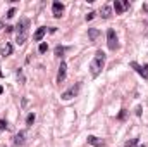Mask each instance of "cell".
<instances>
[{
  "instance_id": "obj_1",
  "label": "cell",
  "mask_w": 148,
  "mask_h": 147,
  "mask_svg": "<svg viewBox=\"0 0 148 147\" xmlns=\"http://www.w3.org/2000/svg\"><path fill=\"white\" fill-rule=\"evenodd\" d=\"M29 35V19L28 17H21L17 26H16V42L17 45H24Z\"/></svg>"
},
{
  "instance_id": "obj_2",
  "label": "cell",
  "mask_w": 148,
  "mask_h": 147,
  "mask_svg": "<svg viewBox=\"0 0 148 147\" xmlns=\"http://www.w3.org/2000/svg\"><path fill=\"white\" fill-rule=\"evenodd\" d=\"M103 66H105V54L102 50H97V54H95V57H93V61L90 64V73H91V76L97 78L98 74L102 73Z\"/></svg>"
},
{
  "instance_id": "obj_3",
  "label": "cell",
  "mask_w": 148,
  "mask_h": 147,
  "mask_svg": "<svg viewBox=\"0 0 148 147\" xmlns=\"http://www.w3.org/2000/svg\"><path fill=\"white\" fill-rule=\"evenodd\" d=\"M79 88H81V83H76V85H73L69 90H66V92L60 95V99H62V101H71L73 97H76V95H77Z\"/></svg>"
},
{
  "instance_id": "obj_4",
  "label": "cell",
  "mask_w": 148,
  "mask_h": 147,
  "mask_svg": "<svg viewBox=\"0 0 148 147\" xmlns=\"http://www.w3.org/2000/svg\"><path fill=\"white\" fill-rule=\"evenodd\" d=\"M107 47L110 50H117L119 49V43H117V35L114 30H109L107 31Z\"/></svg>"
},
{
  "instance_id": "obj_5",
  "label": "cell",
  "mask_w": 148,
  "mask_h": 147,
  "mask_svg": "<svg viewBox=\"0 0 148 147\" xmlns=\"http://www.w3.org/2000/svg\"><path fill=\"white\" fill-rule=\"evenodd\" d=\"M131 68H133V69H134L138 74H141L145 80H148V64L141 66V64H138L136 61H133V62H131Z\"/></svg>"
},
{
  "instance_id": "obj_6",
  "label": "cell",
  "mask_w": 148,
  "mask_h": 147,
  "mask_svg": "<svg viewBox=\"0 0 148 147\" xmlns=\"http://www.w3.org/2000/svg\"><path fill=\"white\" fill-rule=\"evenodd\" d=\"M126 9H129V2H127V0H124V2L115 0V2H114V10H115V14H122Z\"/></svg>"
},
{
  "instance_id": "obj_7",
  "label": "cell",
  "mask_w": 148,
  "mask_h": 147,
  "mask_svg": "<svg viewBox=\"0 0 148 147\" xmlns=\"http://www.w3.org/2000/svg\"><path fill=\"white\" fill-rule=\"evenodd\" d=\"M66 71H67V64L62 61L60 66H59V73H57V83H62L66 80Z\"/></svg>"
},
{
  "instance_id": "obj_8",
  "label": "cell",
  "mask_w": 148,
  "mask_h": 147,
  "mask_svg": "<svg viewBox=\"0 0 148 147\" xmlns=\"http://www.w3.org/2000/svg\"><path fill=\"white\" fill-rule=\"evenodd\" d=\"M52 12H53L55 17H60L62 12H64V3H60V2H53V3H52Z\"/></svg>"
},
{
  "instance_id": "obj_9",
  "label": "cell",
  "mask_w": 148,
  "mask_h": 147,
  "mask_svg": "<svg viewBox=\"0 0 148 147\" xmlns=\"http://www.w3.org/2000/svg\"><path fill=\"white\" fill-rule=\"evenodd\" d=\"M24 140H26V132H24V130H21V132L14 137V146H17V147L23 146V144H24Z\"/></svg>"
},
{
  "instance_id": "obj_10",
  "label": "cell",
  "mask_w": 148,
  "mask_h": 147,
  "mask_svg": "<svg viewBox=\"0 0 148 147\" xmlns=\"http://www.w3.org/2000/svg\"><path fill=\"white\" fill-rule=\"evenodd\" d=\"M88 144H90V146H95V147H102L105 142H103L102 139L95 137V135H90V137H88Z\"/></svg>"
},
{
  "instance_id": "obj_11",
  "label": "cell",
  "mask_w": 148,
  "mask_h": 147,
  "mask_svg": "<svg viewBox=\"0 0 148 147\" xmlns=\"http://www.w3.org/2000/svg\"><path fill=\"white\" fill-rule=\"evenodd\" d=\"M45 33H47V28H45V26H41V28H38V30H36V33L33 35V38H35V42H40L41 38L45 37Z\"/></svg>"
},
{
  "instance_id": "obj_12",
  "label": "cell",
  "mask_w": 148,
  "mask_h": 147,
  "mask_svg": "<svg viewBox=\"0 0 148 147\" xmlns=\"http://www.w3.org/2000/svg\"><path fill=\"white\" fill-rule=\"evenodd\" d=\"M100 14H102V17H103V19H109V17L112 16L110 5H103V7H102V10H100Z\"/></svg>"
},
{
  "instance_id": "obj_13",
  "label": "cell",
  "mask_w": 148,
  "mask_h": 147,
  "mask_svg": "<svg viewBox=\"0 0 148 147\" xmlns=\"http://www.w3.org/2000/svg\"><path fill=\"white\" fill-rule=\"evenodd\" d=\"M0 52H2V55H3V57L10 55V54H12V45H10V43H5V45L2 47V50H0Z\"/></svg>"
},
{
  "instance_id": "obj_14",
  "label": "cell",
  "mask_w": 148,
  "mask_h": 147,
  "mask_svg": "<svg viewBox=\"0 0 148 147\" xmlns=\"http://www.w3.org/2000/svg\"><path fill=\"white\" fill-rule=\"evenodd\" d=\"M98 35H100V31H98L97 28H90V31H88V37H90V40H91V42H95Z\"/></svg>"
},
{
  "instance_id": "obj_15",
  "label": "cell",
  "mask_w": 148,
  "mask_h": 147,
  "mask_svg": "<svg viewBox=\"0 0 148 147\" xmlns=\"http://www.w3.org/2000/svg\"><path fill=\"white\" fill-rule=\"evenodd\" d=\"M64 52H66V47H62V45H57L55 47V55L57 57H64Z\"/></svg>"
},
{
  "instance_id": "obj_16",
  "label": "cell",
  "mask_w": 148,
  "mask_h": 147,
  "mask_svg": "<svg viewBox=\"0 0 148 147\" xmlns=\"http://www.w3.org/2000/svg\"><path fill=\"white\" fill-rule=\"evenodd\" d=\"M33 123H35V114L31 112V114H28V118H26V125H28V126H31Z\"/></svg>"
},
{
  "instance_id": "obj_17",
  "label": "cell",
  "mask_w": 148,
  "mask_h": 147,
  "mask_svg": "<svg viewBox=\"0 0 148 147\" xmlns=\"http://www.w3.org/2000/svg\"><path fill=\"white\" fill-rule=\"evenodd\" d=\"M138 144V139H131V140H127L126 144H124V147H134Z\"/></svg>"
},
{
  "instance_id": "obj_18",
  "label": "cell",
  "mask_w": 148,
  "mask_h": 147,
  "mask_svg": "<svg viewBox=\"0 0 148 147\" xmlns=\"http://www.w3.org/2000/svg\"><path fill=\"white\" fill-rule=\"evenodd\" d=\"M38 50H40V54H45V52L48 50V45H47V43H40V47H38Z\"/></svg>"
},
{
  "instance_id": "obj_19",
  "label": "cell",
  "mask_w": 148,
  "mask_h": 147,
  "mask_svg": "<svg viewBox=\"0 0 148 147\" xmlns=\"http://www.w3.org/2000/svg\"><path fill=\"white\" fill-rule=\"evenodd\" d=\"M5 128H7V121H5V119H0V132L5 130Z\"/></svg>"
},
{
  "instance_id": "obj_20",
  "label": "cell",
  "mask_w": 148,
  "mask_h": 147,
  "mask_svg": "<svg viewBox=\"0 0 148 147\" xmlns=\"http://www.w3.org/2000/svg\"><path fill=\"white\" fill-rule=\"evenodd\" d=\"M14 14H16V9H9V12H7V17H14Z\"/></svg>"
},
{
  "instance_id": "obj_21",
  "label": "cell",
  "mask_w": 148,
  "mask_h": 147,
  "mask_svg": "<svg viewBox=\"0 0 148 147\" xmlns=\"http://www.w3.org/2000/svg\"><path fill=\"white\" fill-rule=\"evenodd\" d=\"M95 14H97V12H90V14H86V21H91V19L95 17Z\"/></svg>"
},
{
  "instance_id": "obj_22",
  "label": "cell",
  "mask_w": 148,
  "mask_h": 147,
  "mask_svg": "<svg viewBox=\"0 0 148 147\" xmlns=\"http://www.w3.org/2000/svg\"><path fill=\"white\" fill-rule=\"evenodd\" d=\"M16 74H17V78H19V80H21V83H23V81H24V76H23V73H21V69H19Z\"/></svg>"
},
{
  "instance_id": "obj_23",
  "label": "cell",
  "mask_w": 148,
  "mask_h": 147,
  "mask_svg": "<svg viewBox=\"0 0 148 147\" xmlns=\"http://www.w3.org/2000/svg\"><path fill=\"white\" fill-rule=\"evenodd\" d=\"M124 116H126V111L122 109L121 111V114H119V119H124Z\"/></svg>"
},
{
  "instance_id": "obj_24",
  "label": "cell",
  "mask_w": 148,
  "mask_h": 147,
  "mask_svg": "<svg viewBox=\"0 0 148 147\" xmlns=\"http://www.w3.org/2000/svg\"><path fill=\"white\" fill-rule=\"evenodd\" d=\"M136 147H145V146H143V144H138V146H136Z\"/></svg>"
},
{
  "instance_id": "obj_25",
  "label": "cell",
  "mask_w": 148,
  "mask_h": 147,
  "mask_svg": "<svg viewBox=\"0 0 148 147\" xmlns=\"http://www.w3.org/2000/svg\"><path fill=\"white\" fill-rule=\"evenodd\" d=\"M2 92H3V88H2V85H0V94H2Z\"/></svg>"
},
{
  "instance_id": "obj_26",
  "label": "cell",
  "mask_w": 148,
  "mask_h": 147,
  "mask_svg": "<svg viewBox=\"0 0 148 147\" xmlns=\"http://www.w3.org/2000/svg\"><path fill=\"white\" fill-rule=\"evenodd\" d=\"M0 28H2V24H0Z\"/></svg>"
}]
</instances>
